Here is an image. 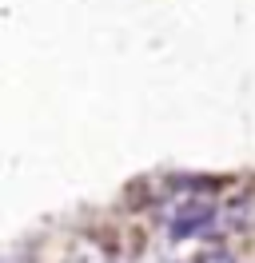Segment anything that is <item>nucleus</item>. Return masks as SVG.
<instances>
[{
    "label": "nucleus",
    "instance_id": "1",
    "mask_svg": "<svg viewBox=\"0 0 255 263\" xmlns=\"http://www.w3.org/2000/svg\"><path fill=\"white\" fill-rule=\"evenodd\" d=\"M163 223L172 231L175 239H188V235H199L215 223V215H220V203L211 192H172V196L163 199Z\"/></svg>",
    "mask_w": 255,
    "mask_h": 263
},
{
    "label": "nucleus",
    "instance_id": "2",
    "mask_svg": "<svg viewBox=\"0 0 255 263\" xmlns=\"http://www.w3.org/2000/svg\"><path fill=\"white\" fill-rule=\"evenodd\" d=\"M195 263H239L235 255H227V251H204Z\"/></svg>",
    "mask_w": 255,
    "mask_h": 263
}]
</instances>
